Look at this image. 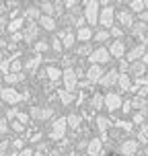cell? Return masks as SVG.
<instances>
[{
  "mask_svg": "<svg viewBox=\"0 0 148 156\" xmlns=\"http://www.w3.org/2000/svg\"><path fill=\"white\" fill-rule=\"evenodd\" d=\"M109 37H111V33L107 29H101V31L95 33V41H109Z\"/></svg>",
  "mask_w": 148,
  "mask_h": 156,
  "instance_id": "obj_36",
  "label": "cell"
},
{
  "mask_svg": "<svg viewBox=\"0 0 148 156\" xmlns=\"http://www.w3.org/2000/svg\"><path fill=\"white\" fill-rule=\"evenodd\" d=\"M121 105H124V101H121V94L119 93L111 90V93L105 94V107H107V111H117Z\"/></svg>",
  "mask_w": 148,
  "mask_h": 156,
  "instance_id": "obj_7",
  "label": "cell"
},
{
  "mask_svg": "<svg viewBox=\"0 0 148 156\" xmlns=\"http://www.w3.org/2000/svg\"><path fill=\"white\" fill-rule=\"evenodd\" d=\"M10 146H13V144H10L8 140H2V142H0V156H6Z\"/></svg>",
  "mask_w": 148,
  "mask_h": 156,
  "instance_id": "obj_42",
  "label": "cell"
},
{
  "mask_svg": "<svg viewBox=\"0 0 148 156\" xmlns=\"http://www.w3.org/2000/svg\"><path fill=\"white\" fill-rule=\"evenodd\" d=\"M144 121H146V111H136L132 115V123H136L138 127H142Z\"/></svg>",
  "mask_w": 148,
  "mask_h": 156,
  "instance_id": "obj_32",
  "label": "cell"
},
{
  "mask_svg": "<svg viewBox=\"0 0 148 156\" xmlns=\"http://www.w3.org/2000/svg\"><path fill=\"white\" fill-rule=\"evenodd\" d=\"M8 23L10 21H6V16H0V33H4V29H8Z\"/></svg>",
  "mask_w": 148,
  "mask_h": 156,
  "instance_id": "obj_46",
  "label": "cell"
},
{
  "mask_svg": "<svg viewBox=\"0 0 148 156\" xmlns=\"http://www.w3.org/2000/svg\"><path fill=\"white\" fill-rule=\"evenodd\" d=\"M6 156H19V152H8Z\"/></svg>",
  "mask_w": 148,
  "mask_h": 156,
  "instance_id": "obj_55",
  "label": "cell"
},
{
  "mask_svg": "<svg viewBox=\"0 0 148 156\" xmlns=\"http://www.w3.org/2000/svg\"><path fill=\"white\" fill-rule=\"evenodd\" d=\"M66 119H68V127H72V129H78V125H80V115H78V113H70Z\"/></svg>",
  "mask_w": 148,
  "mask_h": 156,
  "instance_id": "obj_34",
  "label": "cell"
},
{
  "mask_svg": "<svg viewBox=\"0 0 148 156\" xmlns=\"http://www.w3.org/2000/svg\"><path fill=\"white\" fill-rule=\"evenodd\" d=\"M39 8H41V15H47V16L58 15V2H49V0H43V2H39Z\"/></svg>",
  "mask_w": 148,
  "mask_h": 156,
  "instance_id": "obj_18",
  "label": "cell"
},
{
  "mask_svg": "<svg viewBox=\"0 0 148 156\" xmlns=\"http://www.w3.org/2000/svg\"><path fill=\"white\" fill-rule=\"evenodd\" d=\"M66 129H68V119H66V117H58V119H54L52 132H49L52 140H62L64 136H66Z\"/></svg>",
  "mask_w": 148,
  "mask_h": 156,
  "instance_id": "obj_3",
  "label": "cell"
},
{
  "mask_svg": "<svg viewBox=\"0 0 148 156\" xmlns=\"http://www.w3.org/2000/svg\"><path fill=\"white\" fill-rule=\"evenodd\" d=\"M19 113H21V111L16 109V107H10V109L6 111V119H8V121H15L16 117H19Z\"/></svg>",
  "mask_w": 148,
  "mask_h": 156,
  "instance_id": "obj_39",
  "label": "cell"
},
{
  "mask_svg": "<svg viewBox=\"0 0 148 156\" xmlns=\"http://www.w3.org/2000/svg\"><path fill=\"white\" fill-rule=\"evenodd\" d=\"M144 72H146V66H144V62H134L130 64V74L136 78H144Z\"/></svg>",
  "mask_w": 148,
  "mask_h": 156,
  "instance_id": "obj_23",
  "label": "cell"
},
{
  "mask_svg": "<svg viewBox=\"0 0 148 156\" xmlns=\"http://www.w3.org/2000/svg\"><path fill=\"white\" fill-rule=\"evenodd\" d=\"M49 45H52V49H54V51H62V47H64L62 45V39H60V37H54Z\"/></svg>",
  "mask_w": 148,
  "mask_h": 156,
  "instance_id": "obj_41",
  "label": "cell"
},
{
  "mask_svg": "<svg viewBox=\"0 0 148 156\" xmlns=\"http://www.w3.org/2000/svg\"><path fill=\"white\" fill-rule=\"evenodd\" d=\"M117 82H119V72L109 70V72H105V76H103V80L99 82V84L105 86V88H111V86H115Z\"/></svg>",
  "mask_w": 148,
  "mask_h": 156,
  "instance_id": "obj_15",
  "label": "cell"
},
{
  "mask_svg": "<svg viewBox=\"0 0 148 156\" xmlns=\"http://www.w3.org/2000/svg\"><path fill=\"white\" fill-rule=\"evenodd\" d=\"M10 127H13L15 132H23V129H25V125L21 123V121H13V123H10Z\"/></svg>",
  "mask_w": 148,
  "mask_h": 156,
  "instance_id": "obj_47",
  "label": "cell"
},
{
  "mask_svg": "<svg viewBox=\"0 0 148 156\" xmlns=\"http://www.w3.org/2000/svg\"><path fill=\"white\" fill-rule=\"evenodd\" d=\"M132 105L134 107H136V109L138 111H146V97H140V94H136V97H134L132 99Z\"/></svg>",
  "mask_w": 148,
  "mask_h": 156,
  "instance_id": "obj_31",
  "label": "cell"
},
{
  "mask_svg": "<svg viewBox=\"0 0 148 156\" xmlns=\"http://www.w3.org/2000/svg\"><path fill=\"white\" fill-rule=\"evenodd\" d=\"M58 97H60V101H62V105H72V101H74V93H70V90H58Z\"/></svg>",
  "mask_w": 148,
  "mask_h": 156,
  "instance_id": "obj_29",
  "label": "cell"
},
{
  "mask_svg": "<svg viewBox=\"0 0 148 156\" xmlns=\"http://www.w3.org/2000/svg\"><path fill=\"white\" fill-rule=\"evenodd\" d=\"M138 156H146V154H138Z\"/></svg>",
  "mask_w": 148,
  "mask_h": 156,
  "instance_id": "obj_61",
  "label": "cell"
},
{
  "mask_svg": "<svg viewBox=\"0 0 148 156\" xmlns=\"http://www.w3.org/2000/svg\"><path fill=\"white\" fill-rule=\"evenodd\" d=\"M54 115V109L52 107H31V111H29V117H33V119H49V117Z\"/></svg>",
  "mask_w": 148,
  "mask_h": 156,
  "instance_id": "obj_10",
  "label": "cell"
},
{
  "mask_svg": "<svg viewBox=\"0 0 148 156\" xmlns=\"http://www.w3.org/2000/svg\"><path fill=\"white\" fill-rule=\"evenodd\" d=\"M119 68H121V72H124V70H128L130 66H128V62H119Z\"/></svg>",
  "mask_w": 148,
  "mask_h": 156,
  "instance_id": "obj_53",
  "label": "cell"
},
{
  "mask_svg": "<svg viewBox=\"0 0 148 156\" xmlns=\"http://www.w3.org/2000/svg\"><path fill=\"white\" fill-rule=\"evenodd\" d=\"M39 25H41V29H45V31H56V27H58L56 19L54 16H47V15H41Z\"/></svg>",
  "mask_w": 148,
  "mask_h": 156,
  "instance_id": "obj_20",
  "label": "cell"
},
{
  "mask_svg": "<svg viewBox=\"0 0 148 156\" xmlns=\"http://www.w3.org/2000/svg\"><path fill=\"white\" fill-rule=\"evenodd\" d=\"M146 33H148V23H146Z\"/></svg>",
  "mask_w": 148,
  "mask_h": 156,
  "instance_id": "obj_60",
  "label": "cell"
},
{
  "mask_svg": "<svg viewBox=\"0 0 148 156\" xmlns=\"http://www.w3.org/2000/svg\"><path fill=\"white\" fill-rule=\"evenodd\" d=\"M88 62H91V66H93V64H97V66H103V64L111 62L109 49H107V47H97L93 54L88 55Z\"/></svg>",
  "mask_w": 148,
  "mask_h": 156,
  "instance_id": "obj_5",
  "label": "cell"
},
{
  "mask_svg": "<svg viewBox=\"0 0 148 156\" xmlns=\"http://www.w3.org/2000/svg\"><path fill=\"white\" fill-rule=\"evenodd\" d=\"M142 62H144V66H148V51L144 54V58H142Z\"/></svg>",
  "mask_w": 148,
  "mask_h": 156,
  "instance_id": "obj_54",
  "label": "cell"
},
{
  "mask_svg": "<svg viewBox=\"0 0 148 156\" xmlns=\"http://www.w3.org/2000/svg\"><path fill=\"white\" fill-rule=\"evenodd\" d=\"M146 6H148V2H146Z\"/></svg>",
  "mask_w": 148,
  "mask_h": 156,
  "instance_id": "obj_62",
  "label": "cell"
},
{
  "mask_svg": "<svg viewBox=\"0 0 148 156\" xmlns=\"http://www.w3.org/2000/svg\"><path fill=\"white\" fill-rule=\"evenodd\" d=\"M2 62H4V58H2V54H0V66H2Z\"/></svg>",
  "mask_w": 148,
  "mask_h": 156,
  "instance_id": "obj_57",
  "label": "cell"
},
{
  "mask_svg": "<svg viewBox=\"0 0 148 156\" xmlns=\"http://www.w3.org/2000/svg\"><path fill=\"white\" fill-rule=\"evenodd\" d=\"M117 86L121 88V93L132 90V80H130V74H128V72H121V74H119V82H117Z\"/></svg>",
  "mask_w": 148,
  "mask_h": 156,
  "instance_id": "obj_22",
  "label": "cell"
},
{
  "mask_svg": "<svg viewBox=\"0 0 148 156\" xmlns=\"http://www.w3.org/2000/svg\"><path fill=\"white\" fill-rule=\"evenodd\" d=\"M86 154L88 156H101L103 154V140L101 138H93L86 146Z\"/></svg>",
  "mask_w": 148,
  "mask_h": 156,
  "instance_id": "obj_14",
  "label": "cell"
},
{
  "mask_svg": "<svg viewBox=\"0 0 148 156\" xmlns=\"http://www.w3.org/2000/svg\"><path fill=\"white\" fill-rule=\"evenodd\" d=\"M58 37L62 39V45L68 47V49H70V47L74 45V41H76V35L72 33V29H64V31H60V35H58Z\"/></svg>",
  "mask_w": 148,
  "mask_h": 156,
  "instance_id": "obj_19",
  "label": "cell"
},
{
  "mask_svg": "<svg viewBox=\"0 0 148 156\" xmlns=\"http://www.w3.org/2000/svg\"><path fill=\"white\" fill-rule=\"evenodd\" d=\"M2 93H4V88H2V80H0V97H2Z\"/></svg>",
  "mask_w": 148,
  "mask_h": 156,
  "instance_id": "obj_56",
  "label": "cell"
},
{
  "mask_svg": "<svg viewBox=\"0 0 148 156\" xmlns=\"http://www.w3.org/2000/svg\"><path fill=\"white\" fill-rule=\"evenodd\" d=\"M64 88L66 90H70V93H74L78 88V72L74 70V68H64Z\"/></svg>",
  "mask_w": 148,
  "mask_h": 156,
  "instance_id": "obj_4",
  "label": "cell"
},
{
  "mask_svg": "<svg viewBox=\"0 0 148 156\" xmlns=\"http://www.w3.org/2000/svg\"><path fill=\"white\" fill-rule=\"evenodd\" d=\"M144 31H146V23H134V27H132V33L136 35V37H142L144 35Z\"/></svg>",
  "mask_w": 148,
  "mask_h": 156,
  "instance_id": "obj_35",
  "label": "cell"
},
{
  "mask_svg": "<svg viewBox=\"0 0 148 156\" xmlns=\"http://www.w3.org/2000/svg\"><path fill=\"white\" fill-rule=\"evenodd\" d=\"M39 37V25L37 23H27L25 25V31H23V41L31 43Z\"/></svg>",
  "mask_w": 148,
  "mask_h": 156,
  "instance_id": "obj_11",
  "label": "cell"
},
{
  "mask_svg": "<svg viewBox=\"0 0 148 156\" xmlns=\"http://www.w3.org/2000/svg\"><path fill=\"white\" fill-rule=\"evenodd\" d=\"M109 54L113 55V58H124L125 54V43L121 41V39H115V41H111V45H109Z\"/></svg>",
  "mask_w": 148,
  "mask_h": 156,
  "instance_id": "obj_16",
  "label": "cell"
},
{
  "mask_svg": "<svg viewBox=\"0 0 148 156\" xmlns=\"http://www.w3.org/2000/svg\"><path fill=\"white\" fill-rule=\"evenodd\" d=\"M76 51H78V54H88V55H91L95 49H93V45H91V43H82V45L78 47Z\"/></svg>",
  "mask_w": 148,
  "mask_h": 156,
  "instance_id": "obj_40",
  "label": "cell"
},
{
  "mask_svg": "<svg viewBox=\"0 0 148 156\" xmlns=\"http://www.w3.org/2000/svg\"><path fill=\"white\" fill-rule=\"evenodd\" d=\"M144 45H146V49H148V37H146V41H144Z\"/></svg>",
  "mask_w": 148,
  "mask_h": 156,
  "instance_id": "obj_58",
  "label": "cell"
},
{
  "mask_svg": "<svg viewBox=\"0 0 148 156\" xmlns=\"http://www.w3.org/2000/svg\"><path fill=\"white\" fill-rule=\"evenodd\" d=\"M19 156H35V152H33L31 148H23L21 152H19Z\"/></svg>",
  "mask_w": 148,
  "mask_h": 156,
  "instance_id": "obj_48",
  "label": "cell"
},
{
  "mask_svg": "<svg viewBox=\"0 0 148 156\" xmlns=\"http://www.w3.org/2000/svg\"><path fill=\"white\" fill-rule=\"evenodd\" d=\"M101 2L97 0H88L85 2V19H86V25H97L99 23V12H101Z\"/></svg>",
  "mask_w": 148,
  "mask_h": 156,
  "instance_id": "obj_1",
  "label": "cell"
},
{
  "mask_svg": "<svg viewBox=\"0 0 148 156\" xmlns=\"http://www.w3.org/2000/svg\"><path fill=\"white\" fill-rule=\"evenodd\" d=\"M138 142H140V144H148V123L138 127Z\"/></svg>",
  "mask_w": 148,
  "mask_h": 156,
  "instance_id": "obj_33",
  "label": "cell"
},
{
  "mask_svg": "<svg viewBox=\"0 0 148 156\" xmlns=\"http://www.w3.org/2000/svg\"><path fill=\"white\" fill-rule=\"evenodd\" d=\"M138 150H140V142L130 138V140H124L119 144V152L124 156H136L138 154Z\"/></svg>",
  "mask_w": 148,
  "mask_h": 156,
  "instance_id": "obj_6",
  "label": "cell"
},
{
  "mask_svg": "<svg viewBox=\"0 0 148 156\" xmlns=\"http://www.w3.org/2000/svg\"><path fill=\"white\" fill-rule=\"evenodd\" d=\"M21 68H23V64H21V60H13V62H10V72H15V74H19V72H21Z\"/></svg>",
  "mask_w": 148,
  "mask_h": 156,
  "instance_id": "obj_43",
  "label": "cell"
},
{
  "mask_svg": "<svg viewBox=\"0 0 148 156\" xmlns=\"http://www.w3.org/2000/svg\"><path fill=\"white\" fill-rule=\"evenodd\" d=\"M39 64H41V55L35 54L33 58H29V60H27V64H25V70H27V72H35V68H37Z\"/></svg>",
  "mask_w": 148,
  "mask_h": 156,
  "instance_id": "obj_27",
  "label": "cell"
},
{
  "mask_svg": "<svg viewBox=\"0 0 148 156\" xmlns=\"http://www.w3.org/2000/svg\"><path fill=\"white\" fill-rule=\"evenodd\" d=\"M6 132H8V119L4 117V119H0V136L4 138V136H6Z\"/></svg>",
  "mask_w": 148,
  "mask_h": 156,
  "instance_id": "obj_44",
  "label": "cell"
},
{
  "mask_svg": "<svg viewBox=\"0 0 148 156\" xmlns=\"http://www.w3.org/2000/svg\"><path fill=\"white\" fill-rule=\"evenodd\" d=\"M49 43H47V41H43V39H39L37 43H35V51H37L39 55H41V51H45V49H49Z\"/></svg>",
  "mask_w": 148,
  "mask_h": 156,
  "instance_id": "obj_38",
  "label": "cell"
},
{
  "mask_svg": "<svg viewBox=\"0 0 148 156\" xmlns=\"http://www.w3.org/2000/svg\"><path fill=\"white\" fill-rule=\"evenodd\" d=\"M130 109H132V101H124V105H121V111H125V113H128Z\"/></svg>",
  "mask_w": 148,
  "mask_h": 156,
  "instance_id": "obj_51",
  "label": "cell"
},
{
  "mask_svg": "<svg viewBox=\"0 0 148 156\" xmlns=\"http://www.w3.org/2000/svg\"><path fill=\"white\" fill-rule=\"evenodd\" d=\"M146 119H148V107H146Z\"/></svg>",
  "mask_w": 148,
  "mask_h": 156,
  "instance_id": "obj_59",
  "label": "cell"
},
{
  "mask_svg": "<svg viewBox=\"0 0 148 156\" xmlns=\"http://www.w3.org/2000/svg\"><path fill=\"white\" fill-rule=\"evenodd\" d=\"M16 121H21V123H27V121H29V115H27V113H19V117H16Z\"/></svg>",
  "mask_w": 148,
  "mask_h": 156,
  "instance_id": "obj_49",
  "label": "cell"
},
{
  "mask_svg": "<svg viewBox=\"0 0 148 156\" xmlns=\"http://www.w3.org/2000/svg\"><path fill=\"white\" fill-rule=\"evenodd\" d=\"M4 80H6V84H16V82H23L25 80V74L23 72H19V74H15V72H8L6 76H4Z\"/></svg>",
  "mask_w": 148,
  "mask_h": 156,
  "instance_id": "obj_26",
  "label": "cell"
},
{
  "mask_svg": "<svg viewBox=\"0 0 148 156\" xmlns=\"http://www.w3.org/2000/svg\"><path fill=\"white\" fill-rule=\"evenodd\" d=\"M105 105V97H103L101 93H93V97H91V103H88V107L93 111H99Z\"/></svg>",
  "mask_w": 148,
  "mask_h": 156,
  "instance_id": "obj_21",
  "label": "cell"
},
{
  "mask_svg": "<svg viewBox=\"0 0 148 156\" xmlns=\"http://www.w3.org/2000/svg\"><path fill=\"white\" fill-rule=\"evenodd\" d=\"M111 35H113V37L115 39H121V29H119V27H117V25H113V27H111Z\"/></svg>",
  "mask_w": 148,
  "mask_h": 156,
  "instance_id": "obj_45",
  "label": "cell"
},
{
  "mask_svg": "<svg viewBox=\"0 0 148 156\" xmlns=\"http://www.w3.org/2000/svg\"><path fill=\"white\" fill-rule=\"evenodd\" d=\"M101 12H99V23L103 25V29H111L113 27V19H115V10L111 4H105L101 2Z\"/></svg>",
  "mask_w": 148,
  "mask_h": 156,
  "instance_id": "obj_2",
  "label": "cell"
},
{
  "mask_svg": "<svg viewBox=\"0 0 148 156\" xmlns=\"http://www.w3.org/2000/svg\"><path fill=\"white\" fill-rule=\"evenodd\" d=\"M117 21H119V25H124V27H134V15H132V10L121 8V10L117 12Z\"/></svg>",
  "mask_w": 148,
  "mask_h": 156,
  "instance_id": "obj_17",
  "label": "cell"
},
{
  "mask_svg": "<svg viewBox=\"0 0 148 156\" xmlns=\"http://www.w3.org/2000/svg\"><path fill=\"white\" fill-rule=\"evenodd\" d=\"M144 54H146V45H136V47H132V49L128 51L125 60H128L130 64H134V62H142Z\"/></svg>",
  "mask_w": 148,
  "mask_h": 156,
  "instance_id": "obj_12",
  "label": "cell"
},
{
  "mask_svg": "<svg viewBox=\"0 0 148 156\" xmlns=\"http://www.w3.org/2000/svg\"><path fill=\"white\" fill-rule=\"evenodd\" d=\"M13 148H16V150H23V142H21V140H13Z\"/></svg>",
  "mask_w": 148,
  "mask_h": 156,
  "instance_id": "obj_52",
  "label": "cell"
},
{
  "mask_svg": "<svg viewBox=\"0 0 148 156\" xmlns=\"http://www.w3.org/2000/svg\"><path fill=\"white\" fill-rule=\"evenodd\" d=\"M10 39H13V41H23V33H13V35H10Z\"/></svg>",
  "mask_w": 148,
  "mask_h": 156,
  "instance_id": "obj_50",
  "label": "cell"
},
{
  "mask_svg": "<svg viewBox=\"0 0 148 156\" xmlns=\"http://www.w3.org/2000/svg\"><path fill=\"white\" fill-rule=\"evenodd\" d=\"M23 19H27L29 23L39 21V19H41V8H39V4H31V6L25 8L23 10Z\"/></svg>",
  "mask_w": 148,
  "mask_h": 156,
  "instance_id": "obj_13",
  "label": "cell"
},
{
  "mask_svg": "<svg viewBox=\"0 0 148 156\" xmlns=\"http://www.w3.org/2000/svg\"><path fill=\"white\" fill-rule=\"evenodd\" d=\"M97 127H99V132H105V129L109 127V119L103 117V115H99L97 117Z\"/></svg>",
  "mask_w": 148,
  "mask_h": 156,
  "instance_id": "obj_37",
  "label": "cell"
},
{
  "mask_svg": "<svg viewBox=\"0 0 148 156\" xmlns=\"http://www.w3.org/2000/svg\"><path fill=\"white\" fill-rule=\"evenodd\" d=\"M23 25H25V19H23V16H21V19H15V21H10V23H8V29H6V31L10 33V35H13V33H19Z\"/></svg>",
  "mask_w": 148,
  "mask_h": 156,
  "instance_id": "obj_28",
  "label": "cell"
},
{
  "mask_svg": "<svg viewBox=\"0 0 148 156\" xmlns=\"http://www.w3.org/2000/svg\"><path fill=\"white\" fill-rule=\"evenodd\" d=\"M4 103H8V105H16V103L23 101V94L19 93V90H15L13 86H8V88H4V93H2V97H0Z\"/></svg>",
  "mask_w": 148,
  "mask_h": 156,
  "instance_id": "obj_9",
  "label": "cell"
},
{
  "mask_svg": "<svg viewBox=\"0 0 148 156\" xmlns=\"http://www.w3.org/2000/svg\"><path fill=\"white\" fill-rule=\"evenodd\" d=\"M93 31H91V27H82V29H78L76 33V39L78 41H82V43H91V39H93Z\"/></svg>",
  "mask_w": 148,
  "mask_h": 156,
  "instance_id": "obj_24",
  "label": "cell"
},
{
  "mask_svg": "<svg viewBox=\"0 0 148 156\" xmlns=\"http://www.w3.org/2000/svg\"><path fill=\"white\" fill-rule=\"evenodd\" d=\"M128 6H130V10H132V12H138V15H142V12L146 10V2H142V0H132Z\"/></svg>",
  "mask_w": 148,
  "mask_h": 156,
  "instance_id": "obj_30",
  "label": "cell"
},
{
  "mask_svg": "<svg viewBox=\"0 0 148 156\" xmlns=\"http://www.w3.org/2000/svg\"><path fill=\"white\" fill-rule=\"evenodd\" d=\"M45 74H47V78L52 80V82H58L60 78L64 76V70H60V68H56V66H49L45 70Z\"/></svg>",
  "mask_w": 148,
  "mask_h": 156,
  "instance_id": "obj_25",
  "label": "cell"
},
{
  "mask_svg": "<svg viewBox=\"0 0 148 156\" xmlns=\"http://www.w3.org/2000/svg\"><path fill=\"white\" fill-rule=\"evenodd\" d=\"M103 76H105V70H103V66H97V64L88 66V70H86V80H88L91 84H95V82H101Z\"/></svg>",
  "mask_w": 148,
  "mask_h": 156,
  "instance_id": "obj_8",
  "label": "cell"
}]
</instances>
